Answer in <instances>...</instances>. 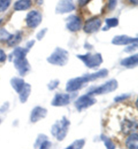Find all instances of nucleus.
Masks as SVG:
<instances>
[{
	"label": "nucleus",
	"mask_w": 138,
	"mask_h": 149,
	"mask_svg": "<svg viewBox=\"0 0 138 149\" xmlns=\"http://www.w3.org/2000/svg\"><path fill=\"white\" fill-rule=\"evenodd\" d=\"M0 122H1V120H0Z\"/></svg>",
	"instance_id": "41"
},
{
	"label": "nucleus",
	"mask_w": 138,
	"mask_h": 149,
	"mask_svg": "<svg viewBox=\"0 0 138 149\" xmlns=\"http://www.w3.org/2000/svg\"><path fill=\"white\" fill-rule=\"evenodd\" d=\"M137 38H133L127 35H117L112 39L111 42L115 45H127L137 42Z\"/></svg>",
	"instance_id": "12"
},
{
	"label": "nucleus",
	"mask_w": 138,
	"mask_h": 149,
	"mask_svg": "<svg viewBox=\"0 0 138 149\" xmlns=\"http://www.w3.org/2000/svg\"><path fill=\"white\" fill-rule=\"evenodd\" d=\"M8 107H9V104L8 103H6L1 108H0V113H3L4 111H6L8 109Z\"/></svg>",
	"instance_id": "37"
},
{
	"label": "nucleus",
	"mask_w": 138,
	"mask_h": 149,
	"mask_svg": "<svg viewBox=\"0 0 138 149\" xmlns=\"http://www.w3.org/2000/svg\"><path fill=\"white\" fill-rule=\"evenodd\" d=\"M70 103V96L65 93L56 94L51 101V105L55 107H62L65 106Z\"/></svg>",
	"instance_id": "13"
},
{
	"label": "nucleus",
	"mask_w": 138,
	"mask_h": 149,
	"mask_svg": "<svg viewBox=\"0 0 138 149\" xmlns=\"http://www.w3.org/2000/svg\"><path fill=\"white\" fill-rule=\"evenodd\" d=\"M51 146H52L51 142H49L47 140H46L41 144V145L39 146V149H51Z\"/></svg>",
	"instance_id": "30"
},
{
	"label": "nucleus",
	"mask_w": 138,
	"mask_h": 149,
	"mask_svg": "<svg viewBox=\"0 0 138 149\" xmlns=\"http://www.w3.org/2000/svg\"><path fill=\"white\" fill-rule=\"evenodd\" d=\"M11 34L8 33L5 29H0V41L1 42H5L9 39Z\"/></svg>",
	"instance_id": "26"
},
{
	"label": "nucleus",
	"mask_w": 138,
	"mask_h": 149,
	"mask_svg": "<svg viewBox=\"0 0 138 149\" xmlns=\"http://www.w3.org/2000/svg\"><path fill=\"white\" fill-rule=\"evenodd\" d=\"M59 84V81L58 80H52V81H51L49 83L47 86H48V88L49 89L50 91H53L54 90L57 88V86H58V85Z\"/></svg>",
	"instance_id": "31"
},
{
	"label": "nucleus",
	"mask_w": 138,
	"mask_h": 149,
	"mask_svg": "<svg viewBox=\"0 0 138 149\" xmlns=\"http://www.w3.org/2000/svg\"><path fill=\"white\" fill-rule=\"evenodd\" d=\"M69 60V53L64 49L57 47L47 58V61L51 64L59 66L66 65Z\"/></svg>",
	"instance_id": "3"
},
{
	"label": "nucleus",
	"mask_w": 138,
	"mask_h": 149,
	"mask_svg": "<svg viewBox=\"0 0 138 149\" xmlns=\"http://www.w3.org/2000/svg\"><path fill=\"white\" fill-rule=\"evenodd\" d=\"M96 100L92 95H84L80 97L75 102V106L79 111H81L83 109L91 107V106L96 103Z\"/></svg>",
	"instance_id": "6"
},
{
	"label": "nucleus",
	"mask_w": 138,
	"mask_h": 149,
	"mask_svg": "<svg viewBox=\"0 0 138 149\" xmlns=\"http://www.w3.org/2000/svg\"><path fill=\"white\" fill-rule=\"evenodd\" d=\"M109 74V71L107 69H102L99 71L92 74H85V75L76 77L69 80L66 84V91L67 92H76L81 89L88 82L94 81L99 78L107 77Z\"/></svg>",
	"instance_id": "1"
},
{
	"label": "nucleus",
	"mask_w": 138,
	"mask_h": 149,
	"mask_svg": "<svg viewBox=\"0 0 138 149\" xmlns=\"http://www.w3.org/2000/svg\"><path fill=\"white\" fill-rule=\"evenodd\" d=\"M47 114V110L42 107H35L32 111L31 115V121L33 123H36L39 122L42 119H43L46 116Z\"/></svg>",
	"instance_id": "14"
},
{
	"label": "nucleus",
	"mask_w": 138,
	"mask_h": 149,
	"mask_svg": "<svg viewBox=\"0 0 138 149\" xmlns=\"http://www.w3.org/2000/svg\"><path fill=\"white\" fill-rule=\"evenodd\" d=\"M137 123L134 120L125 119L121 123V130L125 134H129L133 133L137 130Z\"/></svg>",
	"instance_id": "15"
},
{
	"label": "nucleus",
	"mask_w": 138,
	"mask_h": 149,
	"mask_svg": "<svg viewBox=\"0 0 138 149\" xmlns=\"http://www.w3.org/2000/svg\"><path fill=\"white\" fill-rule=\"evenodd\" d=\"M47 139H48V137L44 135V134H40L39 136H38L37 140H36V142L35 144V148H37L39 147V146L41 145V144L42 142H44V140H46Z\"/></svg>",
	"instance_id": "28"
},
{
	"label": "nucleus",
	"mask_w": 138,
	"mask_h": 149,
	"mask_svg": "<svg viewBox=\"0 0 138 149\" xmlns=\"http://www.w3.org/2000/svg\"><path fill=\"white\" fill-rule=\"evenodd\" d=\"M105 22L107 26L103 29L104 31H107L110 28H114L116 26H118L119 24V20L116 18H107L105 20Z\"/></svg>",
	"instance_id": "23"
},
{
	"label": "nucleus",
	"mask_w": 138,
	"mask_h": 149,
	"mask_svg": "<svg viewBox=\"0 0 138 149\" xmlns=\"http://www.w3.org/2000/svg\"><path fill=\"white\" fill-rule=\"evenodd\" d=\"M35 44V41H29L28 42L27 45H26V48L28 49H31L32 47L33 46V45Z\"/></svg>",
	"instance_id": "38"
},
{
	"label": "nucleus",
	"mask_w": 138,
	"mask_h": 149,
	"mask_svg": "<svg viewBox=\"0 0 138 149\" xmlns=\"http://www.w3.org/2000/svg\"><path fill=\"white\" fill-rule=\"evenodd\" d=\"M14 66L18 70L19 74L21 76H25L31 70L29 63L26 59V57H20V58H16L12 59Z\"/></svg>",
	"instance_id": "10"
},
{
	"label": "nucleus",
	"mask_w": 138,
	"mask_h": 149,
	"mask_svg": "<svg viewBox=\"0 0 138 149\" xmlns=\"http://www.w3.org/2000/svg\"><path fill=\"white\" fill-rule=\"evenodd\" d=\"M6 59H7V55L3 52V50L0 49V62H3L6 60Z\"/></svg>",
	"instance_id": "35"
},
{
	"label": "nucleus",
	"mask_w": 138,
	"mask_h": 149,
	"mask_svg": "<svg viewBox=\"0 0 138 149\" xmlns=\"http://www.w3.org/2000/svg\"><path fill=\"white\" fill-rule=\"evenodd\" d=\"M101 139L104 142V144H105L107 149H115V145H114L113 142L109 137H107V136L104 134H102L101 136Z\"/></svg>",
	"instance_id": "24"
},
{
	"label": "nucleus",
	"mask_w": 138,
	"mask_h": 149,
	"mask_svg": "<svg viewBox=\"0 0 138 149\" xmlns=\"http://www.w3.org/2000/svg\"><path fill=\"white\" fill-rule=\"evenodd\" d=\"M77 57L89 68L98 67L103 61V57L100 54H92L90 53H88L84 55H78Z\"/></svg>",
	"instance_id": "4"
},
{
	"label": "nucleus",
	"mask_w": 138,
	"mask_h": 149,
	"mask_svg": "<svg viewBox=\"0 0 138 149\" xmlns=\"http://www.w3.org/2000/svg\"><path fill=\"white\" fill-rule=\"evenodd\" d=\"M125 145L128 149H138L137 134H131L125 140Z\"/></svg>",
	"instance_id": "17"
},
{
	"label": "nucleus",
	"mask_w": 138,
	"mask_h": 149,
	"mask_svg": "<svg viewBox=\"0 0 138 149\" xmlns=\"http://www.w3.org/2000/svg\"><path fill=\"white\" fill-rule=\"evenodd\" d=\"M10 83H11L12 88H13L14 89V91L18 93L20 92L25 84L24 80L18 77H14L13 78H12Z\"/></svg>",
	"instance_id": "21"
},
{
	"label": "nucleus",
	"mask_w": 138,
	"mask_h": 149,
	"mask_svg": "<svg viewBox=\"0 0 138 149\" xmlns=\"http://www.w3.org/2000/svg\"><path fill=\"white\" fill-rule=\"evenodd\" d=\"M32 6V0H18L15 2L14 8L16 11H24Z\"/></svg>",
	"instance_id": "18"
},
{
	"label": "nucleus",
	"mask_w": 138,
	"mask_h": 149,
	"mask_svg": "<svg viewBox=\"0 0 138 149\" xmlns=\"http://www.w3.org/2000/svg\"><path fill=\"white\" fill-rule=\"evenodd\" d=\"M22 38V35L21 32H18V33L14 34V35L11 34L10 38L7 41V43L10 47H14L21 41Z\"/></svg>",
	"instance_id": "22"
},
{
	"label": "nucleus",
	"mask_w": 138,
	"mask_h": 149,
	"mask_svg": "<svg viewBox=\"0 0 138 149\" xmlns=\"http://www.w3.org/2000/svg\"><path fill=\"white\" fill-rule=\"evenodd\" d=\"M69 125V121L65 117H63L61 120L57 122L53 125L51 127V134L56 138L57 140L62 141L67 136Z\"/></svg>",
	"instance_id": "2"
},
{
	"label": "nucleus",
	"mask_w": 138,
	"mask_h": 149,
	"mask_svg": "<svg viewBox=\"0 0 138 149\" xmlns=\"http://www.w3.org/2000/svg\"><path fill=\"white\" fill-rule=\"evenodd\" d=\"M118 88V82L116 80H110L109 81L105 82L101 86H98L93 90L89 91L88 95H104L107 93L113 92Z\"/></svg>",
	"instance_id": "5"
},
{
	"label": "nucleus",
	"mask_w": 138,
	"mask_h": 149,
	"mask_svg": "<svg viewBox=\"0 0 138 149\" xmlns=\"http://www.w3.org/2000/svg\"><path fill=\"white\" fill-rule=\"evenodd\" d=\"M102 24L101 20L98 17H93L88 19L85 22L84 26L83 27L84 31L87 34L94 33L98 31Z\"/></svg>",
	"instance_id": "9"
},
{
	"label": "nucleus",
	"mask_w": 138,
	"mask_h": 149,
	"mask_svg": "<svg viewBox=\"0 0 138 149\" xmlns=\"http://www.w3.org/2000/svg\"><path fill=\"white\" fill-rule=\"evenodd\" d=\"M12 0H0V12H5L11 4Z\"/></svg>",
	"instance_id": "27"
},
{
	"label": "nucleus",
	"mask_w": 138,
	"mask_h": 149,
	"mask_svg": "<svg viewBox=\"0 0 138 149\" xmlns=\"http://www.w3.org/2000/svg\"><path fill=\"white\" fill-rule=\"evenodd\" d=\"M90 1V0H78V3H79L80 6H84L87 5Z\"/></svg>",
	"instance_id": "36"
},
{
	"label": "nucleus",
	"mask_w": 138,
	"mask_h": 149,
	"mask_svg": "<svg viewBox=\"0 0 138 149\" xmlns=\"http://www.w3.org/2000/svg\"><path fill=\"white\" fill-rule=\"evenodd\" d=\"M129 97V95H122L121 96H117V97H116L114 98V101L115 102H121L123 101H124L127 98Z\"/></svg>",
	"instance_id": "34"
},
{
	"label": "nucleus",
	"mask_w": 138,
	"mask_h": 149,
	"mask_svg": "<svg viewBox=\"0 0 138 149\" xmlns=\"http://www.w3.org/2000/svg\"><path fill=\"white\" fill-rule=\"evenodd\" d=\"M75 8L73 0H59L55 8V12L58 14H67L74 11Z\"/></svg>",
	"instance_id": "7"
},
{
	"label": "nucleus",
	"mask_w": 138,
	"mask_h": 149,
	"mask_svg": "<svg viewBox=\"0 0 138 149\" xmlns=\"http://www.w3.org/2000/svg\"><path fill=\"white\" fill-rule=\"evenodd\" d=\"M31 92V85L28 83H25L24 86L22 88V90L19 94V99L22 103H24L27 101L28 99L30 94Z\"/></svg>",
	"instance_id": "19"
},
{
	"label": "nucleus",
	"mask_w": 138,
	"mask_h": 149,
	"mask_svg": "<svg viewBox=\"0 0 138 149\" xmlns=\"http://www.w3.org/2000/svg\"><path fill=\"white\" fill-rule=\"evenodd\" d=\"M46 31H47V29H44L41 30V31H39V33H37V39L39 40V41H41V40L42 39V38L44 37V35H45V34L46 33Z\"/></svg>",
	"instance_id": "33"
},
{
	"label": "nucleus",
	"mask_w": 138,
	"mask_h": 149,
	"mask_svg": "<svg viewBox=\"0 0 138 149\" xmlns=\"http://www.w3.org/2000/svg\"><path fill=\"white\" fill-rule=\"evenodd\" d=\"M129 1L131 2V3L133 4V5H137L138 3V0H129Z\"/></svg>",
	"instance_id": "39"
},
{
	"label": "nucleus",
	"mask_w": 138,
	"mask_h": 149,
	"mask_svg": "<svg viewBox=\"0 0 138 149\" xmlns=\"http://www.w3.org/2000/svg\"><path fill=\"white\" fill-rule=\"evenodd\" d=\"M2 20H3L2 19H0V24H1V23L2 22Z\"/></svg>",
	"instance_id": "40"
},
{
	"label": "nucleus",
	"mask_w": 138,
	"mask_h": 149,
	"mask_svg": "<svg viewBox=\"0 0 138 149\" xmlns=\"http://www.w3.org/2000/svg\"><path fill=\"white\" fill-rule=\"evenodd\" d=\"M42 22V14L39 11L33 10L28 12L26 18V22L28 27L35 29L39 26Z\"/></svg>",
	"instance_id": "8"
},
{
	"label": "nucleus",
	"mask_w": 138,
	"mask_h": 149,
	"mask_svg": "<svg viewBox=\"0 0 138 149\" xmlns=\"http://www.w3.org/2000/svg\"><path fill=\"white\" fill-rule=\"evenodd\" d=\"M137 49V42H134V43L130 44V45L124 49L125 52L127 53H132Z\"/></svg>",
	"instance_id": "29"
},
{
	"label": "nucleus",
	"mask_w": 138,
	"mask_h": 149,
	"mask_svg": "<svg viewBox=\"0 0 138 149\" xmlns=\"http://www.w3.org/2000/svg\"><path fill=\"white\" fill-rule=\"evenodd\" d=\"M85 144V140L83 139L76 140L65 149H82Z\"/></svg>",
	"instance_id": "25"
},
{
	"label": "nucleus",
	"mask_w": 138,
	"mask_h": 149,
	"mask_svg": "<svg viewBox=\"0 0 138 149\" xmlns=\"http://www.w3.org/2000/svg\"><path fill=\"white\" fill-rule=\"evenodd\" d=\"M117 3V0H109V4H108V8L109 10L112 11L115 8Z\"/></svg>",
	"instance_id": "32"
},
{
	"label": "nucleus",
	"mask_w": 138,
	"mask_h": 149,
	"mask_svg": "<svg viewBox=\"0 0 138 149\" xmlns=\"http://www.w3.org/2000/svg\"><path fill=\"white\" fill-rule=\"evenodd\" d=\"M138 64V55L134 54L126 57L121 61V65L127 68H133Z\"/></svg>",
	"instance_id": "16"
},
{
	"label": "nucleus",
	"mask_w": 138,
	"mask_h": 149,
	"mask_svg": "<svg viewBox=\"0 0 138 149\" xmlns=\"http://www.w3.org/2000/svg\"><path fill=\"white\" fill-rule=\"evenodd\" d=\"M29 52V49L27 48H22V47H18L16 48L13 51V52L10 55L9 59L11 61L14 59L20 58V57H26L28 52Z\"/></svg>",
	"instance_id": "20"
},
{
	"label": "nucleus",
	"mask_w": 138,
	"mask_h": 149,
	"mask_svg": "<svg viewBox=\"0 0 138 149\" xmlns=\"http://www.w3.org/2000/svg\"><path fill=\"white\" fill-rule=\"evenodd\" d=\"M82 27V20L76 15H71L66 19V28L71 32H77Z\"/></svg>",
	"instance_id": "11"
}]
</instances>
